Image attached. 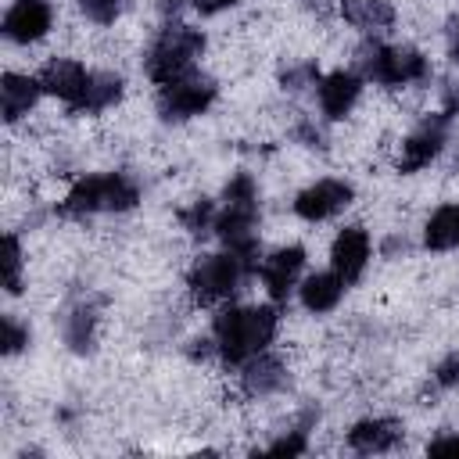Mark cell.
Returning a JSON list of instances; mask_svg holds the SVG:
<instances>
[{"instance_id": "cb8c5ba5", "label": "cell", "mask_w": 459, "mask_h": 459, "mask_svg": "<svg viewBox=\"0 0 459 459\" xmlns=\"http://www.w3.org/2000/svg\"><path fill=\"white\" fill-rule=\"evenodd\" d=\"M179 219H183V226L190 230V233H208V230H215V208H212V201H194V208H186V212H179Z\"/></svg>"}, {"instance_id": "484cf974", "label": "cell", "mask_w": 459, "mask_h": 459, "mask_svg": "<svg viewBox=\"0 0 459 459\" xmlns=\"http://www.w3.org/2000/svg\"><path fill=\"white\" fill-rule=\"evenodd\" d=\"M305 437H308V430H305V423H301V427H294L287 437L273 441L265 452H269V455H301V452L308 448V441H305Z\"/></svg>"}, {"instance_id": "5b68a950", "label": "cell", "mask_w": 459, "mask_h": 459, "mask_svg": "<svg viewBox=\"0 0 459 459\" xmlns=\"http://www.w3.org/2000/svg\"><path fill=\"white\" fill-rule=\"evenodd\" d=\"M359 68H362L366 79H373L380 86H409V82L427 79V72H430V65H427V57L420 50H412V47H384V43L362 47Z\"/></svg>"}, {"instance_id": "52a82bcc", "label": "cell", "mask_w": 459, "mask_h": 459, "mask_svg": "<svg viewBox=\"0 0 459 459\" xmlns=\"http://www.w3.org/2000/svg\"><path fill=\"white\" fill-rule=\"evenodd\" d=\"M215 93H219V86L208 75L186 72V75L158 86V111L169 122H183V118H194L201 111H208L212 100H215Z\"/></svg>"}, {"instance_id": "4fadbf2b", "label": "cell", "mask_w": 459, "mask_h": 459, "mask_svg": "<svg viewBox=\"0 0 459 459\" xmlns=\"http://www.w3.org/2000/svg\"><path fill=\"white\" fill-rule=\"evenodd\" d=\"M330 265L344 283H355L369 265V233L362 226H344L330 244Z\"/></svg>"}, {"instance_id": "ffe728a7", "label": "cell", "mask_w": 459, "mask_h": 459, "mask_svg": "<svg viewBox=\"0 0 459 459\" xmlns=\"http://www.w3.org/2000/svg\"><path fill=\"white\" fill-rule=\"evenodd\" d=\"M423 244L430 251H452V247H459V204H441L427 219Z\"/></svg>"}, {"instance_id": "8fae6325", "label": "cell", "mask_w": 459, "mask_h": 459, "mask_svg": "<svg viewBox=\"0 0 459 459\" xmlns=\"http://www.w3.org/2000/svg\"><path fill=\"white\" fill-rule=\"evenodd\" d=\"M54 11L47 0H14L4 14V36L11 43H36L50 32Z\"/></svg>"}, {"instance_id": "d4e9b609", "label": "cell", "mask_w": 459, "mask_h": 459, "mask_svg": "<svg viewBox=\"0 0 459 459\" xmlns=\"http://www.w3.org/2000/svg\"><path fill=\"white\" fill-rule=\"evenodd\" d=\"M122 7H126V0H79V11L97 25H111L122 14Z\"/></svg>"}, {"instance_id": "9a60e30c", "label": "cell", "mask_w": 459, "mask_h": 459, "mask_svg": "<svg viewBox=\"0 0 459 459\" xmlns=\"http://www.w3.org/2000/svg\"><path fill=\"white\" fill-rule=\"evenodd\" d=\"M402 441V423L398 420H359L348 430V448L362 452V455H377V452H391Z\"/></svg>"}, {"instance_id": "f1b7e54d", "label": "cell", "mask_w": 459, "mask_h": 459, "mask_svg": "<svg viewBox=\"0 0 459 459\" xmlns=\"http://www.w3.org/2000/svg\"><path fill=\"white\" fill-rule=\"evenodd\" d=\"M308 79H316V65H301V68L283 72V86H287V90H301Z\"/></svg>"}, {"instance_id": "d6a6232c", "label": "cell", "mask_w": 459, "mask_h": 459, "mask_svg": "<svg viewBox=\"0 0 459 459\" xmlns=\"http://www.w3.org/2000/svg\"><path fill=\"white\" fill-rule=\"evenodd\" d=\"M305 4H308V7H319V11L326 7V0H305Z\"/></svg>"}, {"instance_id": "7402d4cb", "label": "cell", "mask_w": 459, "mask_h": 459, "mask_svg": "<svg viewBox=\"0 0 459 459\" xmlns=\"http://www.w3.org/2000/svg\"><path fill=\"white\" fill-rule=\"evenodd\" d=\"M93 326H97V312L90 305H79L65 316V341L72 351H90L93 344Z\"/></svg>"}, {"instance_id": "7c38bea8", "label": "cell", "mask_w": 459, "mask_h": 459, "mask_svg": "<svg viewBox=\"0 0 459 459\" xmlns=\"http://www.w3.org/2000/svg\"><path fill=\"white\" fill-rule=\"evenodd\" d=\"M301 265H305V247H301V244L280 247V251H273V255L258 265V276H262V283H265V290H269V298H273L276 305H283V301L290 298Z\"/></svg>"}, {"instance_id": "30bf717a", "label": "cell", "mask_w": 459, "mask_h": 459, "mask_svg": "<svg viewBox=\"0 0 459 459\" xmlns=\"http://www.w3.org/2000/svg\"><path fill=\"white\" fill-rule=\"evenodd\" d=\"M351 197H355V190L348 179H316L312 186H305L294 197V212L305 222H323V219H333L337 212H344L351 204Z\"/></svg>"}, {"instance_id": "f546056e", "label": "cell", "mask_w": 459, "mask_h": 459, "mask_svg": "<svg viewBox=\"0 0 459 459\" xmlns=\"http://www.w3.org/2000/svg\"><path fill=\"white\" fill-rule=\"evenodd\" d=\"M427 452H434V455H459V434H437L427 445Z\"/></svg>"}, {"instance_id": "83f0119b", "label": "cell", "mask_w": 459, "mask_h": 459, "mask_svg": "<svg viewBox=\"0 0 459 459\" xmlns=\"http://www.w3.org/2000/svg\"><path fill=\"white\" fill-rule=\"evenodd\" d=\"M434 380H437L441 387H459V351H452V355H445V359L437 362Z\"/></svg>"}, {"instance_id": "2e32d148", "label": "cell", "mask_w": 459, "mask_h": 459, "mask_svg": "<svg viewBox=\"0 0 459 459\" xmlns=\"http://www.w3.org/2000/svg\"><path fill=\"white\" fill-rule=\"evenodd\" d=\"M43 93V82L32 79V75H18V72H7L0 79V100H4V118L7 122H18L22 115H29L36 108Z\"/></svg>"}, {"instance_id": "7a4b0ae2", "label": "cell", "mask_w": 459, "mask_h": 459, "mask_svg": "<svg viewBox=\"0 0 459 459\" xmlns=\"http://www.w3.org/2000/svg\"><path fill=\"white\" fill-rule=\"evenodd\" d=\"M215 233L233 255H240L251 269H258L255 265L258 258V186L247 172H237L226 183L222 212L215 215Z\"/></svg>"}, {"instance_id": "4316f807", "label": "cell", "mask_w": 459, "mask_h": 459, "mask_svg": "<svg viewBox=\"0 0 459 459\" xmlns=\"http://www.w3.org/2000/svg\"><path fill=\"white\" fill-rule=\"evenodd\" d=\"M25 344H29V330H25L14 316H4V351L14 355V351H22Z\"/></svg>"}, {"instance_id": "277c9868", "label": "cell", "mask_w": 459, "mask_h": 459, "mask_svg": "<svg viewBox=\"0 0 459 459\" xmlns=\"http://www.w3.org/2000/svg\"><path fill=\"white\" fill-rule=\"evenodd\" d=\"M201 50H204L201 29L179 25V22H176V25H165L161 36L154 39L151 54L143 57L147 79H151L154 86H165V82H172V79L194 72V61L201 57Z\"/></svg>"}, {"instance_id": "8992f818", "label": "cell", "mask_w": 459, "mask_h": 459, "mask_svg": "<svg viewBox=\"0 0 459 459\" xmlns=\"http://www.w3.org/2000/svg\"><path fill=\"white\" fill-rule=\"evenodd\" d=\"M247 273H251V265L226 247L219 255L197 258L194 269H190V276H186V283H190V290H194L197 301H222V298H233L237 294V287L244 283Z\"/></svg>"}, {"instance_id": "ba28073f", "label": "cell", "mask_w": 459, "mask_h": 459, "mask_svg": "<svg viewBox=\"0 0 459 459\" xmlns=\"http://www.w3.org/2000/svg\"><path fill=\"white\" fill-rule=\"evenodd\" d=\"M448 118L452 115H434V118H423L405 140H402V151H398V172H420L427 169L441 147H445V133H448Z\"/></svg>"}, {"instance_id": "9c48e42d", "label": "cell", "mask_w": 459, "mask_h": 459, "mask_svg": "<svg viewBox=\"0 0 459 459\" xmlns=\"http://www.w3.org/2000/svg\"><path fill=\"white\" fill-rule=\"evenodd\" d=\"M90 79H93V72H86V65L75 61V57H54V61H47V68L39 72L43 93L65 100L72 111L82 108L86 90H90Z\"/></svg>"}, {"instance_id": "44dd1931", "label": "cell", "mask_w": 459, "mask_h": 459, "mask_svg": "<svg viewBox=\"0 0 459 459\" xmlns=\"http://www.w3.org/2000/svg\"><path fill=\"white\" fill-rule=\"evenodd\" d=\"M118 97H122V79H118L115 72H93L90 90H86V100H82V108H79V111L97 115V111L111 108Z\"/></svg>"}, {"instance_id": "4dcf8cb0", "label": "cell", "mask_w": 459, "mask_h": 459, "mask_svg": "<svg viewBox=\"0 0 459 459\" xmlns=\"http://www.w3.org/2000/svg\"><path fill=\"white\" fill-rule=\"evenodd\" d=\"M201 14H219V11H226V7H233L237 0H190Z\"/></svg>"}, {"instance_id": "603a6c76", "label": "cell", "mask_w": 459, "mask_h": 459, "mask_svg": "<svg viewBox=\"0 0 459 459\" xmlns=\"http://www.w3.org/2000/svg\"><path fill=\"white\" fill-rule=\"evenodd\" d=\"M4 287L7 294L22 290V244L14 233H4Z\"/></svg>"}, {"instance_id": "1f68e13d", "label": "cell", "mask_w": 459, "mask_h": 459, "mask_svg": "<svg viewBox=\"0 0 459 459\" xmlns=\"http://www.w3.org/2000/svg\"><path fill=\"white\" fill-rule=\"evenodd\" d=\"M452 61H459V32L452 36Z\"/></svg>"}, {"instance_id": "3957f363", "label": "cell", "mask_w": 459, "mask_h": 459, "mask_svg": "<svg viewBox=\"0 0 459 459\" xmlns=\"http://www.w3.org/2000/svg\"><path fill=\"white\" fill-rule=\"evenodd\" d=\"M140 201V186L126 172H100V176H82L61 201V215L86 219L97 212H129Z\"/></svg>"}, {"instance_id": "5bb4252c", "label": "cell", "mask_w": 459, "mask_h": 459, "mask_svg": "<svg viewBox=\"0 0 459 459\" xmlns=\"http://www.w3.org/2000/svg\"><path fill=\"white\" fill-rule=\"evenodd\" d=\"M359 93H362V75H355V72H330V75H323V79L316 82L319 111H323L326 118H333V122L344 118V115L355 108Z\"/></svg>"}, {"instance_id": "6da1fadb", "label": "cell", "mask_w": 459, "mask_h": 459, "mask_svg": "<svg viewBox=\"0 0 459 459\" xmlns=\"http://www.w3.org/2000/svg\"><path fill=\"white\" fill-rule=\"evenodd\" d=\"M276 326H280V316L273 305H251V308L230 305V308H219L212 319V344L222 355V362L240 366L273 344Z\"/></svg>"}, {"instance_id": "e0dca14e", "label": "cell", "mask_w": 459, "mask_h": 459, "mask_svg": "<svg viewBox=\"0 0 459 459\" xmlns=\"http://www.w3.org/2000/svg\"><path fill=\"white\" fill-rule=\"evenodd\" d=\"M240 384H244L247 394H273L287 384V369H283L280 359L258 351L247 362H240Z\"/></svg>"}, {"instance_id": "d6986e66", "label": "cell", "mask_w": 459, "mask_h": 459, "mask_svg": "<svg viewBox=\"0 0 459 459\" xmlns=\"http://www.w3.org/2000/svg\"><path fill=\"white\" fill-rule=\"evenodd\" d=\"M341 14H344V22H351L355 29H366V32L387 29L394 22L391 0H341Z\"/></svg>"}, {"instance_id": "ac0fdd59", "label": "cell", "mask_w": 459, "mask_h": 459, "mask_svg": "<svg viewBox=\"0 0 459 459\" xmlns=\"http://www.w3.org/2000/svg\"><path fill=\"white\" fill-rule=\"evenodd\" d=\"M344 287H348V283H344L337 273H316V276H308V280L298 287V294H301V305H305L308 312L323 316V312H333V308L341 305Z\"/></svg>"}]
</instances>
